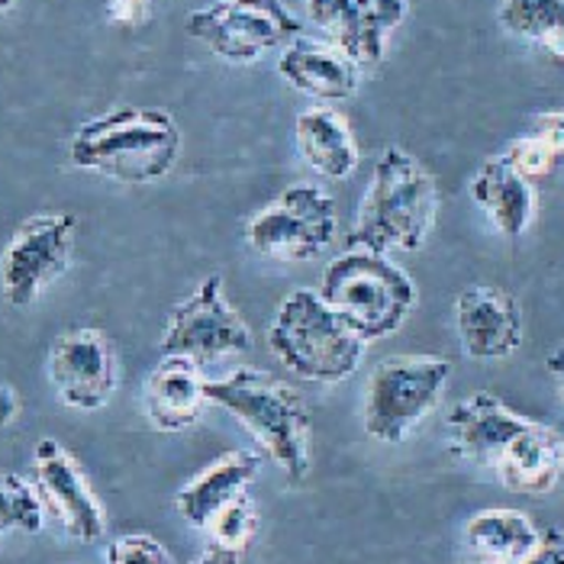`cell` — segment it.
I'll use <instances>...</instances> for the list:
<instances>
[{
  "label": "cell",
  "mask_w": 564,
  "mask_h": 564,
  "mask_svg": "<svg viewBox=\"0 0 564 564\" xmlns=\"http://www.w3.org/2000/svg\"><path fill=\"white\" fill-rule=\"evenodd\" d=\"M191 564H239V558L236 555H226V552H217V549H207L197 562Z\"/></svg>",
  "instance_id": "d6a6232c"
},
{
  "label": "cell",
  "mask_w": 564,
  "mask_h": 564,
  "mask_svg": "<svg viewBox=\"0 0 564 564\" xmlns=\"http://www.w3.org/2000/svg\"><path fill=\"white\" fill-rule=\"evenodd\" d=\"M145 0H113L110 3V20L113 23H123V26H135V23H142V17H145Z\"/></svg>",
  "instance_id": "f546056e"
},
{
  "label": "cell",
  "mask_w": 564,
  "mask_h": 564,
  "mask_svg": "<svg viewBox=\"0 0 564 564\" xmlns=\"http://www.w3.org/2000/svg\"><path fill=\"white\" fill-rule=\"evenodd\" d=\"M72 165L120 181L152 184L172 172L181 155V130L155 107H117L87 120L72 135Z\"/></svg>",
  "instance_id": "7a4b0ae2"
},
{
  "label": "cell",
  "mask_w": 564,
  "mask_h": 564,
  "mask_svg": "<svg viewBox=\"0 0 564 564\" xmlns=\"http://www.w3.org/2000/svg\"><path fill=\"white\" fill-rule=\"evenodd\" d=\"M256 346L249 323L226 301L223 278L207 274L181 304L174 306L159 351L162 358H187L194 365H210L219 358L246 355Z\"/></svg>",
  "instance_id": "9c48e42d"
},
{
  "label": "cell",
  "mask_w": 564,
  "mask_h": 564,
  "mask_svg": "<svg viewBox=\"0 0 564 564\" xmlns=\"http://www.w3.org/2000/svg\"><path fill=\"white\" fill-rule=\"evenodd\" d=\"M294 139L306 165L329 181H346L361 165L355 132L336 107L316 104L301 110L294 123Z\"/></svg>",
  "instance_id": "44dd1931"
},
{
  "label": "cell",
  "mask_w": 564,
  "mask_h": 564,
  "mask_svg": "<svg viewBox=\"0 0 564 564\" xmlns=\"http://www.w3.org/2000/svg\"><path fill=\"white\" fill-rule=\"evenodd\" d=\"M278 75L297 94L319 100V104L348 100L361 82V68L343 48H336L329 40H306V36L281 48Z\"/></svg>",
  "instance_id": "2e32d148"
},
{
  "label": "cell",
  "mask_w": 564,
  "mask_h": 564,
  "mask_svg": "<svg viewBox=\"0 0 564 564\" xmlns=\"http://www.w3.org/2000/svg\"><path fill=\"white\" fill-rule=\"evenodd\" d=\"M261 458L256 452H226L210 462L197 478H191L174 497V507L194 529H207L223 507L239 500L249 484L259 478Z\"/></svg>",
  "instance_id": "d6986e66"
},
{
  "label": "cell",
  "mask_w": 564,
  "mask_h": 564,
  "mask_svg": "<svg viewBox=\"0 0 564 564\" xmlns=\"http://www.w3.org/2000/svg\"><path fill=\"white\" fill-rule=\"evenodd\" d=\"M455 329L468 358L503 361L522 346L520 301L490 284L465 288L455 297Z\"/></svg>",
  "instance_id": "5bb4252c"
},
{
  "label": "cell",
  "mask_w": 564,
  "mask_h": 564,
  "mask_svg": "<svg viewBox=\"0 0 564 564\" xmlns=\"http://www.w3.org/2000/svg\"><path fill=\"white\" fill-rule=\"evenodd\" d=\"M545 368H549V375L555 378V388H558V400H562V410H564V346H558L549 358H545Z\"/></svg>",
  "instance_id": "4dcf8cb0"
},
{
  "label": "cell",
  "mask_w": 564,
  "mask_h": 564,
  "mask_svg": "<svg viewBox=\"0 0 564 564\" xmlns=\"http://www.w3.org/2000/svg\"><path fill=\"white\" fill-rule=\"evenodd\" d=\"M48 381L72 410H104L120 381L113 343L100 329H68L48 351Z\"/></svg>",
  "instance_id": "8fae6325"
},
{
  "label": "cell",
  "mask_w": 564,
  "mask_h": 564,
  "mask_svg": "<svg viewBox=\"0 0 564 564\" xmlns=\"http://www.w3.org/2000/svg\"><path fill=\"white\" fill-rule=\"evenodd\" d=\"M78 219L72 214H36L23 219L0 256V291L17 310L36 304L45 288L65 274L75 249Z\"/></svg>",
  "instance_id": "30bf717a"
},
{
  "label": "cell",
  "mask_w": 564,
  "mask_h": 564,
  "mask_svg": "<svg viewBox=\"0 0 564 564\" xmlns=\"http://www.w3.org/2000/svg\"><path fill=\"white\" fill-rule=\"evenodd\" d=\"M339 232V210L329 191L297 181L264 204L246 223V242L252 252L278 261L319 259Z\"/></svg>",
  "instance_id": "ba28073f"
},
{
  "label": "cell",
  "mask_w": 564,
  "mask_h": 564,
  "mask_svg": "<svg viewBox=\"0 0 564 564\" xmlns=\"http://www.w3.org/2000/svg\"><path fill=\"white\" fill-rule=\"evenodd\" d=\"M471 200L503 239H520L535 219V187L503 155H494L471 177Z\"/></svg>",
  "instance_id": "ffe728a7"
},
{
  "label": "cell",
  "mask_w": 564,
  "mask_h": 564,
  "mask_svg": "<svg viewBox=\"0 0 564 564\" xmlns=\"http://www.w3.org/2000/svg\"><path fill=\"white\" fill-rule=\"evenodd\" d=\"M207 403L232 413L256 435V442L284 471V478L304 484L313 468L310 413L294 388L259 368H236L226 378L207 381Z\"/></svg>",
  "instance_id": "3957f363"
},
{
  "label": "cell",
  "mask_w": 564,
  "mask_h": 564,
  "mask_svg": "<svg viewBox=\"0 0 564 564\" xmlns=\"http://www.w3.org/2000/svg\"><path fill=\"white\" fill-rule=\"evenodd\" d=\"M145 416L159 433L191 430L207 406V378L200 365L187 358H162V365L145 381Z\"/></svg>",
  "instance_id": "ac0fdd59"
},
{
  "label": "cell",
  "mask_w": 564,
  "mask_h": 564,
  "mask_svg": "<svg viewBox=\"0 0 564 564\" xmlns=\"http://www.w3.org/2000/svg\"><path fill=\"white\" fill-rule=\"evenodd\" d=\"M271 355L301 381L339 384L361 368L365 343L355 339L346 323L326 306L319 291H291L264 333Z\"/></svg>",
  "instance_id": "5b68a950"
},
{
  "label": "cell",
  "mask_w": 564,
  "mask_h": 564,
  "mask_svg": "<svg viewBox=\"0 0 564 564\" xmlns=\"http://www.w3.org/2000/svg\"><path fill=\"white\" fill-rule=\"evenodd\" d=\"M542 532L520 510H480L465 525L468 558L478 564H522L539 545Z\"/></svg>",
  "instance_id": "7402d4cb"
},
{
  "label": "cell",
  "mask_w": 564,
  "mask_h": 564,
  "mask_svg": "<svg viewBox=\"0 0 564 564\" xmlns=\"http://www.w3.org/2000/svg\"><path fill=\"white\" fill-rule=\"evenodd\" d=\"M107 564H174V558L159 539L145 532H130L107 545Z\"/></svg>",
  "instance_id": "4316f807"
},
{
  "label": "cell",
  "mask_w": 564,
  "mask_h": 564,
  "mask_svg": "<svg viewBox=\"0 0 564 564\" xmlns=\"http://www.w3.org/2000/svg\"><path fill=\"white\" fill-rule=\"evenodd\" d=\"M503 159L517 169V172L525 177V181H542V177H549V174L558 169V155L552 152V149H545L535 135H529V132H522L520 139H513L507 149H503Z\"/></svg>",
  "instance_id": "484cf974"
},
{
  "label": "cell",
  "mask_w": 564,
  "mask_h": 564,
  "mask_svg": "<svg viewBox=\"0 0 564 564\" xmlns=\"http://www.w3.org/2000/svg\"><path fill=\"white\" fill-rule=\"evenodd\" d=\"M522 564H564V532L562 529H545L539 545Z\"/></svg>",
  "instance_id": "f1b7e54d"
},
{
  "label": "cell",
  "mask_w": 564,
  "mask_h": 564,
  "mask_svg": "<svg viewBox=\"0 0 564 564\" xmlns=\"http://www.w3.org/2000/svg\"><path fill=\"white\" fill-rule=\"evenodd\" d=\"M438 184L430 169L400 145L381 149L358 204L351 246L371 252H420L438 219Z\"/></svg>",
  "instance_id": "6da1fadb"
},
{
  "label": "cell",
  "mask_w": 564,
  "mask_h": 564,
  "mask_svg": "<svg viewBox=\"0 0 564 564\" xmlns=\"http://www.w3.org/2000/svg\"><path fill=\"white\" fill-rule=\"evenodd\" d=\"M187 36L229 65L259 62L304 36V23L284 0H214L187 13Z\"/></svg>",
  "instance_id": "52a82bcc"
},
{
  "label": "cell",
  "mask_w": 564,
  "mask_h": 564,
  "mask_svg": "<svg viewBox=\"0 0 564 564\" xmlns=\"http://www.w3.org/2000/svg\"><path fill=\"white\" fill-rule=\"evenodd\" d=\"M462 564H478V562H471V558H465V562H462Z\"/></svg>",
  "instance_id": "e575fe53"
},
{
  "label": "cell",
  "mask_w": 564,
  "mask_h": 564,
  "mask_svg": "<svg viewBox=\"0 0 564 564\" xmlns=\"http://www.w3.org/2000/svg\"><path fill=\"white\" fill-rule=\"evenodd\" d=\"M497 480L522 497H545L564 478V435L539 420H529L494 465Z\"/></svg>",
  "instance_id": "e0dca14e"
},
{
  "label": "cell",
  "mask_w": 564,
  "mask_h": 564,
  "mask_svg": "<svg viewBox=\"0 0 564 564\" xmlns=\"http://www.w3.org/2000/svg\"><path fill=\"white\" fill-rule=\"evenodd\" d=\"M497 20L517 40L564 62V0H500Z\"/></svg>",
  "instance_id": "603a6c76"
},
{
  "label": "cell",
  "mask_w": 564,
  "mask_h": 564,
  "mask_svg": "<svg viewBox=\"0 0 564 564\" xmlns=\"http://www.w3.org/2000/svg\"><path fill=\"white\" fill-rule=\"evenodd\" d=\"M45 507L36 484L20 475L0 471V535L7 532H43Z\"/></svg>",
  "instance_id": "cb8c5ba5"
},
{
  "label": "cell",
  "mask_w": 564,
  "mask_h": 564,
  "mask_svg": "<svg viewBox=\"0 0 564 564\" xmlns=\"http://www.w3.org/2000/svg\"><path fill=\"white\" fill-rule=\"evenodd\" d=\"M33 475L43 507L75 542H100L107 532V513L90 490L78 458L55 438H40L33 452Z\"/></svg>",
  "instance_id": "7c38bea8"
},
{
  "label": "cell",
  "mask_w": 564,
  "mask_h": 564,
  "mask_svg": "<svg viewBox=\"0 0 564 564\" xmlns=\"http://www.w3.org/2000/svg\"><path fill=\"white\" fill-rule=\"evenodd\" d=\"M529 135H535L545 149L564 159V110H545L529 123Z\"/></svg>",
  "instance_id": "83f0119b"
},
{
  "label": "cell",
  "mask_w": 564,
  "mask_h": 564,
  "mask_svg": "<svg viewBox=\"0 0 564 564\" xmlns=\"http://www.w3.org/2000/svg\"><path fill=\"white\" fill-rule=\"evenodd\" d=\"M319 297L365 346L393 336L416 306L413 278L381 252L351 246L326 264Z\"/></svg>",
  "instance_id": "277c9868"
},
{
  "label": "cell",
  "mask_w": 564,
  "mask_h": 564,
  "mask_svg": "<svg viewBox=\"0 0 564 564\" xmlns=\"http://www.w3.org/2000/svg\"><path fill=\"white\" fill-rule=\"evenodd\" d=\"M204 532H207V539H210V549L242 558V552H246V549L256 542V535H259V510H256V503L249 500V494H242L239 500H232L229 507H223Z\"/></svg>",
  "instance_id": "d4e9b609"
},
{
  "label": "cell",
  "mask_w": 564,
  "mask_h": 564,
  "mask_svg": "<svg viewBox=\"0 0 564 564\" xmlns=\"http://www.w3.org/2000/svg\"><path fill=\"white\" fill-rule=\"evenodd\" d=\"M13 3H17V0H0V13H3V10H10Z\"/></svg>",
  "instance_id": "836d02e7"
},
{
  "label": "cell",
  "mask_w": 564,
  "mask_h": 564,
  "mask_svg": "<svg viewBox=\"0 0 564 564\" xmlns=\"http://www.w3.org/2000/svg\"><path fill=\"white\" fill-rule=\"evenodd\" d=\"M529 426V416L507 406L497 393H471L458 400L445 420L448 430V448L480 468L497 465V458L507 452V445Z\"/></svg>",
  "instance_id": "9a60e30c"
},
{
  "label": "cell",
  "mask_w": 564,
  "mask_h": 564,
  "mask_svg": "<svg viewBox=\"0 0 564 564\" xmlns=\"http://www.w3.org/2000/svg\"><path fill=\"white\" fill-rule=\"evenodd\" d=\"M310 20L358 68L384 62L388 40L410 13V0H306Z\"/></svg>",
  "instance_id": "4fadbf2b"
},
{
  "label": "cell",
  "mask_w": 564,
  "mask_h": 564,
  "mask_svg": "<svg viewBox=\"0 0 564 564\" xmlns=\"http://www.w3.org/2000/svg\"><path fill=\"white\" fill-rule=\"evenodd\" d=\"M20 413V400H17V393L13 388H0V426H7V423H13V416Z\"/></svg>",
  "instance_id": "1f68e13d"
},
{
  "label": "cell",
  "mask_w": 564,
  "mask_h": 564,
  "mask_svg": "<svg viewBox=\"0 0 564 564\" xmlns=\"http://www.w3.org/2000/svg\"><path fill=\"white\" fill-rule=\"evenodd\" d=\"M145 3H152V0H145Z\"/></svg>",
  "instance_id": "d590c367"
},
{
  "label": "cell",
  "mask_w": 564,
  "mask_h": 564,
  "mask_svg": "<svg viewBox=\"0 0 564 564\" xmlns=\"http://www.w3.org/2000/svg\"><path fill=\"white\" fill-rule=\"evenodd\" d=\"M452 365L438 355H391L384 358L365 391V433L375 442L400 445L442 403Z\"/></svg>",
  "instance_id": "8992f818"
}]
</instances>
